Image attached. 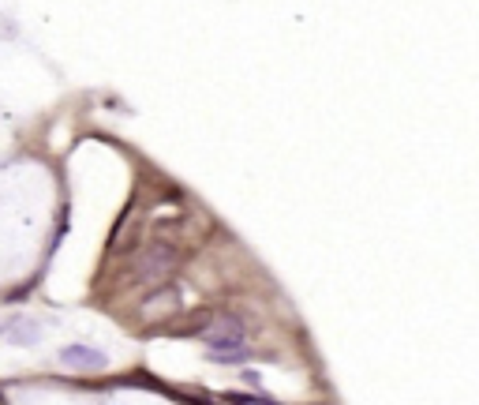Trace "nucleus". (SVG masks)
<instances>
[{
    "label": "nucleus",
    "instance_id": "4",
    "mask_svg": "<svg viewBox=\"0 0 479 405\" xmlns=\"http://www.w3.org/2000/svg\"><path fill=\"white\" fill-rule=\"evenodd\" d=\"M4 338L11 345H38L42 342V326H38L34 319H26V316H11L4 323Z\"/></svg>",
    "mask_w": 479,
    "mask_h": 405
},
{
    "label": "nucleus",
    "instance_id": "2",
    "mask_svg": "<svg viewBox=\"0 0 479 405\" xmlns=\"http://www.w3.org/2000/svg\"><path fill=\"white\" fill-rule=\"evenodd\" d=\"M60 364L72 372H101L105 368V353L94 345H64L60 349Z\"/></svg>",
    "mask_w": 479,
    "mask_h": 405
},
{
    "label": "nucleus",
    "instance_id": "1",
    "mask_svg": "<svg viewBox=\"0 0 479 405\" xmlns=\"http://www.w3.org/2000/svg\"><path fill=\"white\" fill-rule=\"evenodd\" d=\"M176 267H180V252L169 244V237H154L139 255H131V267H128L124 282L128 285H157V282H165Z\"/></svg>",
    "mask_w": 479,
    "mask_h": 405
},
{
    "label": "nucleus",
    "instance_id": "3",
    "mask_svg": "<svg viewBox=\"0 0 479 405\" xmlns=\"http://www.w3.org/2000/svg\"><path fill=\"white\" fill-rule=\"evenodd\" d=\"M176 308H180L176 293H172V289H157V293H150V300H142V304H139V316L150 319V323H162L169 311H176Z\"/></svg>",
    "mask_w": 479,
    "mask_h": 405
}]
</instances>
